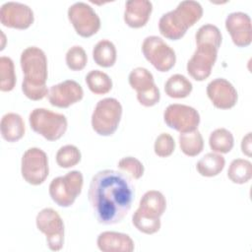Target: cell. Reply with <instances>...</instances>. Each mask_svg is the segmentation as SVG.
<instances>
[{
    "label": "cell",
    "instance_id": "35",
    "mask_svg": "<svg viewBox=\"0 0 252 252\" xmlns=\"http://www.w3.org/2000/svg\"><path fill=\"white\" fill-rule=\"evenodd\" d=\"M241 152L247 156L251 157V132L247 133L241 141Z\"/></svg>",
    "mask_w": 252,
    "mask_h": 252
},
{
    "label": "cell",
    "instance_id": "26",
    "mask_svg": "<svg viewBox=\"0 0 252 252\" xmlns=\"http://www.w3.org/2000/svg\"><path fill=\"white\" fill-rule=\"evenodd\" d=\"M209 145L214 153L227 154L233 148L234 138L229 130L218 128L210 134Z\"/></svg>",
    "mask_w": 252,
    "mask_h": 252
},
{
    "label": "cell",
    "instance_id": "10",
    "mask_svg": "<svg viewBox=\"0 0 252 252\" xmlns=\"http://www.w3.org/2000/svg\"><path fill=\"white\" fill-rule=\"evenodd\" d=\"M21 173L25 181L32 185H39L45 181L49 173L48 158L39 148L28 149L21 160Z\"/></svg>",
    "mask_w": 252,
    "mask_h": 252
},
{
    "label": "cell",
    "instance_id": "25",
    "mask_svg": "<svg viewBox=\"0 0 252 252\" xmlns=\"http://www.w3.org/2000/svg\"><path fill=\"white\" fill-rule=\"evenodd\" d=\"M178 140L182 153L188 157H196L204 149V140L198 129L180 133Z\"/></svg>",
    "mask_w": 252,
    "mask_h": 252
},
{
    "label": "cell",
    "instance_id": "21",
    "mask_svg": "<svg viewBox=\"0 0 252 252\" xmlns=\"http://www.w3.org/2000/svg\"><path fill=\"white\" fill-rule=\"evenodd\" d=\"M0 131L2 138L10 143L21 140L26 131L23 117L15 112H8L4 114L0 122Z\"/></svg>",
    "mask_w": 252,
    "mask_h": 252
},
{
    "label": "cell",
    "instance_id": "27",
    "mask_svg": "<svg viewBox=\"0 0 252 252\" xmlns=\"http://www.w3.org/2000/svg\"><path fill=\"white\" fill-rule=\"evenodd\" d=\"M86 84L94 94H105L112 89V80L100 70H92L86 75Z\"/></svg>",
    "mask_w": 252,
    "mask_h": 252
},
{
    "label": "cell",
    "instance_id": "8",
    "mask_svg": "<svg viewBox=\"0 0 252 252\" xmlns=\"http://www.w3.org/2000/svg\"><path fill=\"white\" fill-rule=\"evenodd\" d=\"M142 52L145 58L159 72H167L175 65V51L159 36H147L142 43Z\"/></svg>",
    "mask_w": 252,
    "mask_h": 252
},
{
    "label": "cell",
    "instance_id": "5",
    "mask_svg": "<svg viewBox=\"0 0 252 252\" xmlns=\"http://www.w3.org/2000/svg\"><path fill=\"white\" fill-rule=\"evenodd\" d=\"M29 122L32 131L47 141L59 140L68 127V121L64 114L42 107H37L31 111Z\"/></svg>",
    "mask_w": 252,
    "mask_h": 252
},
{
    "label": "cell",
    "instance_id": "4",
    "mask_svg": "<svg viewBox=\"0 0 252 252\" xmlns=\"http://www.w3.org/2000/svg\"><path fill=\"white\" fill-rule=\"evenodd\" d=\"M166 210V200L158 190H149L141 198L139 208L132 216L133 225L145 234H154L160 228V217Z\"/></svg>",
    "mask_w": 252,
    "mask_h": 252
},
{
    "label": "cell",
    "instance_id": "33",
    "mask_svg": "<svg viewBox=\"0 0 252 252\" xmlns=\"http://www.w3.org/2000/svg\"><path fill=\"white\" fill-rule=\"evenodd\" d=\"M175 150V142L173 137L168 133L159 134L154 144L155 154L159 158H167L172 155Z\"/></svg>",
    "mask_w": 252,
    "mask_h": 252
},
{
    "label": "cell",
    "instance_id": "12",
    "mask_svg": "<svg viewBox=\"0 0 252 252\" xmlns=\"http://www.w3.org/2000/svg\"><path fill=\"white\" fill-rule=\"evenodd\" d=\"M68 19L76 32L83 37L95 34L100 29V19L93 7L85 2H76L68 8Z\"/></svg>",
    "mask_w": 252,
    "mask_h": 252
},
{
    "label": "cell",
    "instance_id": "19",
    "mask_svg": "<svg viewBox=\"0 0 252 252\" xmlns=\"http://www.w3.org/2000/svg\"><path fill=\"white\" fill-rule=\"evenodd\" d=\"M153 3L149 0H128L125 3L124 22L134 29L144 27L152 14Z\"/></svg>",
    "mask_w": 252,
    "mask_h": 252
},
{
    "label": "cell",
    "instance_id": "30",
    "mask_svg": "<svg viewBox=\"0 0 252 252\" xmlns=\"http://www.w3.org/2000/svg\"><path fill=\"white\" fill-rule=\"evenodd\" d=\"M81 152L74 145L62 146L56 153V162L62 168H70L81 161Z\"/></svg>",
    "mask_w": 252,
    "mask_h": 252
},
{
    "label": "cell",
    "instance_id": "17",
    "mask_svg": "<svg viewBox=\"0 0 252 252\" xmlns=\"http://www.w3.org/2000/svg\"><path fill=\"white\" fill-rule=\"evenodd\" d=\"M206 91L208 97L217 108L229 109L237 102V91L226 79L217 78L212 80L207 85Z\"/></svg>",
    "mask_w": 252,
    "mask_h": 252
},
{
    "label": "cell",
    "instance_id": "7",
    "mask_svg": "<svg viewBox=\"0 0 252 252\" xmlns=\"http://www.w3.org/2000/svg\"><path fill=\"white\" fill-rule=\"evenodd\" d=\"M84 184L83 174L79 170H72L63 176L51 180L48 188L52 201L60 207L67 208L74 204L81 194Z\"/></svg>",
    "mask_w": 252,
    "mask_h": 252
},
{
    "label": "cell",
    "instance_id": "23",
    "mask_svg": "<svg viewBox=\"0 0 252 252\" xmlns=\"http://www.w3.org/2000/svg\"><path fill=\"white\" fill-rule=\"evenodd\" d=\"M225 165L224 158L218 153H208L196 163L197 171L205 177H213L220 174Z\"/></svg>",
    "mask_w": 252,
    "mask_h": 252
},
{
    "label": "cell",
    "instance_id": "1",
    "mask_svg": "<svg viewBox=\"0 0 252 252\" xmlns=\"http://www.w3.org/2000/svg\"><path fill=\"white\" fill-rule=\"evenodd\" d=\"M134 196L131 178L114 169L96 172L91 180L88 192L97 221L106 225L122 221L131 210Z\"/></svg>",
    "mask_w": 252,
    "mask_h": 252
},
{
    "label": "cell",
    "instance_id": "31",
    "mask_svg": "<svg viewBox=\"0 0 252 252\" xmlns=\"http://www.w3.org/2000/svg\"><path fill=\"white\" fill-rule=\"evenodd\" d=\"M196 43H211L218 48L220 47L222 35L219 28L213 24H205L201 26L195 34Z\"/></svg>",
    "mask_w": 252,
    "mask_h": 252
},
{
    "label": "cell",
    "instance_id": "11",
    "mask_svg": "<svg viewBox=\"0 0 252 252\" xmlns=\"http://www.w3.org/2000/svg\"><path fill=\"white\" fill-rule=\"evenodd\" d=\"M130 87L137 92V99L143 106L151 107L160 99V93L155 84L153 74L144 67L133 69L128 77Z\"/></svg>",
    "mask_w": 252,
    "mask_h": 252
},
{
    "label": "cell",
    "instance_id": "2",
    "mask_svg": "<svg viewBox=\"0 0 252 252\" xmlns=\"http://www.w3.org/2000/svg\"><path fill=\"white\" fill-rule=\"evenodd\" d=\"M20 63L24 73L22 82L24 94L32 100H40L47 96L48 70L44 51L37 46H29L23 50Z\"/></svg>",
    "mask_w": 252,
    "mask_h": 252
},
{
    "label": "cell",
    "instance_id": "3",
    "mask_svg": "<svg viewBox=\"0 0 252 252\" xmlns=\"http://www.w3.org/2000/svg\"><path fill=\"white\" fill-rule=\"evenodd\" d=\"M203 16L202 5L194 0L181 1L174 10L163 14L158 21L161 35L171 40L180 39L187 30Z\"/></svg>",
    "mask_w": 252,
    "mask_h": 252
},
{
    "label": "cell",
    "instance_id": "24",
    "mask_svg": "<svg viewBox=\"0 0 252 252\" xmlns=\"http://www.w3.org/2000/svg\"><path fill=\"white\" fill-rule=\"evenodd\" d=\"M192 90V83L181 74L170 76L164 83V92L172 98H184L191 94Z\"/></svg>",
    "mask_w": 252,
    "mask_h": 252
},
{
    "label": "cell",
    "instance_id": "20",
    "mask_svg": "<svg viewBox=\"0 0 252 252\" xmlns=\"http://www.w3.org/2000/svg\"><path fill=\"white\" fill-rule=\"evenodd\" d=\"M96 245L102 252H132L135 248L134 241L128 234L117 231L99 233Z\"/></svg>",
    "mask_w": 252,
    "mask_h": 252
},
{
    "label": "cell",
    "instance_id": "28",
    "mask_svg": "<svg viewBox=\"0 0 252 252\" xmlns=\"http://www.w3.org/2000/svg\"><path fill=\"white\" fill-rule=\"evenodd\" d=\"M227 177L236 184L247 183L252 177V163L244 158L233 159L228 166Z\"/></svg>",
    "mask_w": 252,
    "mask_h": 252
},
{
    "label": "cell",
    "instance_id": "22",
    "mask_svg": "<svg viewBox=\"0 0 252 252\" xmlns=\"http://www.w3.org/2000/svg\"><path fill=\"white\" fill-rule=\"evenodd\" d=\"M93 58L100 67H112L117 58V51L114 43L109 39H101L96 42L93 49Z\"/></svg>",
    "mask_w": 252,
    "mask_h": 252
},
{
    "label": "cell",
    "instance_id": "18",
    "mask_svg": "<svg viewBox=\"0 0 252 252\" xmlns=\"http://www.w3.org/2000/svg\"><path fill=\"white\" fill-rule=\"evenodd\" d=\"M225 29L232 42L238 47L248 46L252 41L251 19L244 12H232L225 19Z\"/></svg>",
    "mask_w": 252,
    "mask_h": 252
},
{
    "label": "cell",
    "instance_id": "16",
    "mask_svg": "<svg viewBox=\"0 0 252 252\" xmlns=\"http://www.w3.org/2000/svg\"><path fill=\"white\" fill-rule=\"evenodd\" d=\"M84 96L82 86L74 80H65L48 90L47 98L52 106L67 108L80 101Z\"/></svg>",
    "mask_w": 252,
    "mask_h": 252
},
{
    "label": "cell",
    "instance_id": "29",
    "mask_svg": "<svg viewBox=\"0 0 252 252\" xmlns=\"http://www.w3.org/2000/svg\"><path fill=\"white\" fill-rule=\"evenodd\" d=\"M16 74L13 60L8 56L0 57V90L10 92L16 85Z\"/></svg>",
    "mask_w": 252,
    "mask_h": 252
},
{
    "label": "cell",
    "instance_id": "9",
    "mask_svg": "<svg viewBox=\"0 0 252 252\" xmlns=\"http://www.w3.org/2000/svg\"><path fill=\"white\" fill-rule=\"evenodd\" d=\"M36 227L46 236L47 246L52 251H59L64 244V222L60 215L52 208H44L35 218Z\"/></svg>",
    "mask_w": 252,
    "mask_h": 252
},
{
    "label": "cell",
    "instance_id": "15",
    "mask_svg": "<svg viewBox=\"0 0 252 252\" xmlns=\"http://www.w3.org/2000/svg\"><path fill=\"white\" fill-rule=\"evenodd\" d=\"M33 21V11L24 3L9 1L0 8V22L7 28L26 30L32 25Z\"/></svg>",
    "mask_w": 252,
    "mask_h": 252
},
{
    "label": "cell",
    "instance_id": "14",
    "mask_svg": "<svg viewBox=\"0 0 252 252\" xmlns=\"http://www.w3.org/2000/svg\"><path fill=\"white\" fill-rule=\"evenodd\" d=\"M165 124L180 133L190 132L198 129L200 114L192 106L180 103L169 104L163 112Z\"/></svg>",
    "mask_w": 252,
    "mask_h": 252
},
{
    "label": "cell",
    "instance_id": "13",
    "mask_svg": "<svg viewBox=\"0 0 252 252\" xmlns=\"http://www.w3.org/2000/svg\"><path fill=\"white\" fill-rule=\"evenodd\" d=\"M197 48L187 62V72L196 81L206 80L216 63L219 48L211 43H196Z\"/></svg>",
    "mask_w": 252,
    "mask_h": 252
},
{
    "label": "cell",
    "instance_id": "34",
    "mask_svg": "<svg viewBox=\"0 0 252 252\" xmlns=\"http://www.w3.org/2000/svg\"><path fill=\"white\" fill-rule=\"evenodd\" d=\"M117 167L124 172H127L133 179H140L145 171L143 163L134 157L122 158L118 161Z\"/></svg>",
    "mask_w": 252,
    "mask_h": 252
},
{
    "label": "cell",
    "instance_id": "32",
    "mask_svg": "<svg viewBox=\"0 0 252 252\" xmlns=\"http://www.w3.org/2000/svg\"><path fill=\"white\" fill-rule=\"evenodd\" d=\"M65 61L70 70L81 71L87 65L88 56L85 49L81 45H73L67 50Z\"/></svg>",
    "mask_w": 252,
    "mask_h": 252
},
{
    "label": "cell",
    "instance_id": "6",
    "mask_svg": "<svg viewBox=\"0 0 252 252\" xmlns=\"http://www.w3.org/2000/svg\"><path fill=\"white\" fill-rule=\"evenodd\" d=\"M122 105L114 97H105L97 101L92 114V127L100 136H111L117 130L121 117Z\"/></svg>",
    "mask_w": 252,
    "mask_h": 252
}]
</instances>
